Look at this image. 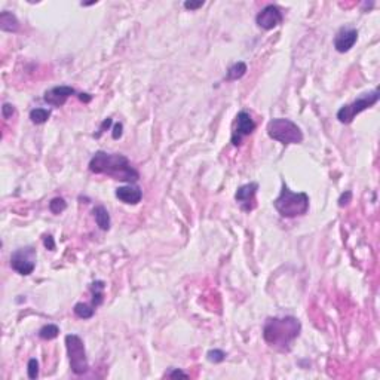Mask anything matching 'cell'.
<instances>
[{
	"label": "cell",
	"instance_id": "obj_22",
	"mask_svg": "<svg viewBox=\"0 0 380 380\" xmlns=\"http://www.w3.org/2000/svg\"><path fill=\"white\" fill-rule=\"evenodd\" d=\"M226 352L222 351V349H211V351H208V354H206V359L209 361V362H214V364H219V362H223L224 359H226Z\"/></svg>",
	"mask_w": 380,
	"mask_h": 380
},
{
	"label": "cell",
	"instance_id": "obj_31",
	"mask_svg": "<svg viewBox=\"0 0 380 380\" xmlns=\"http://www.w3.org/2000/svg\"><path fill=\"white\" fill-rule=\"evenodd\" d=\"M77 97H79V100L80 101H83V103H90L91 100H92V95H90V94H77Z\"/></svg>",
	"mask_w": 380,
	"mask_h": 380
},
{
	"label": "cell",
	"instance_id": "obj_26",
	"mask_svg": "<svg viewBox=\"0 0 380 380\" xmlns=\"http://www.w3.org/2000/svg\"><path fill=\"white\" fill-rule=\"evenodd\" d=\"M205 5V2H184V8L186 9H189V11H196V9H199Z\"/></svg>",
	"mask_w": 380,
	"mask_h": 380
},
{
	"label": "cell",
	"instance_id": "obj_27",
	"mask_svg": "<svg viewBox=\"0 0 380 380\" xmlns=\"http://www.w3.org/2000/svg\"><path fill=\"white\" fill-rule=\"evenodd\" d=\"M110 125H112V119H110V117L104 119V120H103V123L100 125V128H98V133L95 134V137L98 138V137L103 134V133H104L106 130H109V128H110Z\"/></svg>",
	"mask_w": 380,
	"mask_h": 380
},
{
	"label": "cell",
	"instance_id": "obj_5",
	"mask_svg": "<svg viewBox=\"0 0 380 380\" xmlns=\"http://www.w3.org/2000/svg\"><path fill=\"white\" fill-rule=\"evenodd\" d=\"M64 342H66V348H67L71 371L77 376L85 374L90 370V362L87 358V349H85L83 340L77 334H67Z\"/></svg>",
	"mask_w": 380,
	"mask_h": 380
},
{
	"label": "cell",
	"instance_id": "obj_29",
	"mask_svg": "<svg viewBox=\"0 0 380 380\" xmlns=\"http://www.w3.org/2000/svg\"><path fill=\"white\" fill-rule=\"evenodd\" d=\"M44 245L49 249V251H54L55 249V241H54V236L52 235H46L44 238Z\"/></svg>",
	"mask_w": 380,
	"mask_h": 380
},
{
	"label": "cell",
	"instance_id": "obj_28",
	"mask_svg": "<svg viewBox=\"0 0 380 380\" xmlns=\"http://www.w3.org/2000/svg\"><path fill=\"white\" fill-rule=\"evenodd\" d=\"M166 377H189V374L187 373H184V371H181L179 368H173L171 371H168L166 374H165Z\"/></svg>",
	"mask_w": 380,
	"mask_h": 380
},
{
	"label": "cell",
	"instance_id": "obj_9",
	"mask_svg": "<svg viewBox=\"0 0 380 380\" xmlns=\"http://www.w3.org/2000/svg\"><path fill=\"white\" fill-rule=\"evenodd\" d=\"M284 17L281 9L276 5H268L265 6L256 17V23L260 28L263 30H273L275 27H278L279 24L282 23Z\"/></svg>",
	"mask_w": 380,
	"mask_h": 380
},
{
	"label": "cell",
	"instance_id": "obj_3",
	"mask_svg": "<svg viewBox=\"0 0 380 380\" xmlns=\"http://www.w3.org/2000/svg\"><path fill=\"white\" fill-rule=\"evenodd\" d=\"M309 196L305 192H292L290 187L284 183L279 196L273 201V206L281 217L295 219L305 216L309 211Z\"/></svg>",
	"mask_w": 380,
	"mask_h": 380
},
{
	"label": "cell",
	"instance_id": "obj_18",
	"mask_svg": "<svg viewBox=\"0 0 380 380\" xmlns=\"http://www.w3.org/2000/svg\"><path fill=\"white\" fill-rule=\"evenodd\" d=\"M73 312L80 319H90L95 313V308L92 305H87V303H76L73 308Z\"/></svg>",
	"mask_w": 380,
	"mask_h": 380
},
{
	"label": "cell",
	"instance_id": "obj_12",
	"mask_svg": "<svg viewBox=\"0 0 380 380\" xmlns=\"http://www.w3.org/2000/svg\"><path fill=\"white\" fill-rule=\"evenodd\" d=\"M358 40V30L351 27H343L337 31L334 37V48L337 52L345 54L351 51Z\"/></svg>",
	"mask_w": 380,
	"mask_h": 380
},
{
	"label": "cell",
	"instance_id": "obj_23",
	"mask_svg": "<svg viewBox=\"0 0 380 380\" xmlns=\"http://www.w3.org/2000/svg\"><path fill=\"white\" fill-rule=\"evenodd\" d=\"M27 374L30 379H37L39 376V361L36 358H31L27 364Z\"/></svg>",
	"mask_w": 380,
	"mask_h": 380
},
{
	"label": "cell",
	"instance_id": "obj_4",
	"mask_svg": "<svg viewBox=\"0 0 380 380\" xmlns=\"http://www.w3.org/2000/svg\"><path fill=\"white\" fill-rule=\"evenodd\" d=\"M268 135L282 144H300L305 138L300 126L294 123L291 119L276 117L268 123Z\"/></svg>",
	"mask_w": 380,
	"mask_h": 380
},
{
	"label": "cell",
	"instance_id": "obj_16",
	"mask_svg": "<svg viewBox=\"0 0 380 380\" xmlns=\"http://www.w3.org/2000/svg\"><path fill=\"white\" fill-rule=\"evenodd\" d=\"M94 217H95V223L101 230L110 229V214L103 205H98L94 208Z\"/></svg>",
	"mask_w": 380,
	"mask_h": 380
},
{
	"label": "cell",
	"instance_id": "obj_7",
	"mask_svg": "<svg viewBox=\"0 0 380 380\" xmlns=\"http://www.w3.org/2000/svg\"><path fill=\"white\" fill-rule=\"evenodd\" d=\"M36 257L37 252L33 246L18 248L11 256V268L23 276H28L36 269Z\"/></svg>",
	"mask_w": 380,
	"mask_h": 380
},
{
	"label": "cell",
	"instance_id": "obj_6",
	"mask_svg": "<svg viewBox=\"0 0 380 380\" xmlns=\"http://www.w3.org/2000/svg\"><path fill=\"white\" fill-rule=\"evenodd\" d=\"M379 90L361 94L354 103L346 104V106H343V107L339 109V112H337V119H339V122H340V123H345V125L351 123L359 113H362L364 110L373 107V106L379 101Z\"/></svg>",
	"mask_w": 380,
	"mask_h": 380
},
{
	"label": "cell",
	"instance_id": "obj_1",
	"mask_svg": "<svg viewBox=\"0 0 380 380\" xmlns=\"http://www.w3.org/2000/svg\"><path fill=\"white\" fill-rule=\"evenodd\" d=\"M90 171L92 174H106L114 180L134 184L140 180V174L131 165L130 159L122 153H107L103 150L95 152L91 157Z\"/></svg>",
	"mask_w": 380,
	"mask_h": 380
},
{
	"label": "cell",
	"instance_id": "obj_25",
	"mask_svg": "<svg viewBox=\"0 0 380 380\" xmlns=\"http://www.w3.org/2000/svg\"><path fill=\"white\" fill-rule=\"evenodd\" d=\"M14 113H15V107H14L12 104H9V103H5V104H3V107H2V114H3L5 119H9Z\"/></svg>",
	"mask_w": 380,
	"mask_h": 380
},
{
	"label": "cell",
	"instance_id": "obj_8",
	"mask_svg": "<svg viewBox=\"0 0 380 380\" xmlns=\"http://www.w3.org/2000/svg\"><path fill=\"white\" fill-rule=\"evenodd\" d=\"M256 130V122L252 120L251 114L248 112H239L236 114V122H235V128L232 133V144L235 147L242 144V138L246 135L252 134V131Z\"/></svg>",
	"mask_w": 380,
	"mask_h": 380
},
{
	"label": "cell",
	"instance_id": "obj_15",
	"mask_svg": "<svg viewBox=\"0 0 380 380\" xmlns=\"http://www.w3.org/2000/svg\"><path fill=\"white\" fill-rule=\"evenodd\" d=\"M104 290H106V284L104 281H94L91 284V291H92V306L97 309L104 303Z\"/></svg>",
	"mask_w": 380,
	"mask_h": 380
},
{
	"label": "cell",
	"instance_id": "obj_2",
	"mask_svg": "<svg viewBox=\"0 0 380 380\" xmlns=\"http://www.w3.org/2000/svg\"><path fill=\"white\" fill-rule=\"evenodd\" d=\"M302 324L294 316H270L263 325V339L269 346L288 352L292 342L300 335Z\"/></svg>",
	"mask_w": 380,
	"mask_h": 380
},
{
	"label": "cell",
	"instance_id": "obj_21",
	"mask_svg": "<svg viewBox=\"0 0 380 380\" xmlns=\"http://www.w3.org/2000/svg\"><path fill=\"white\" fill-rule=\"evenodd\" d=\"M66 208H67V203H66V201L63 198H54L52 201L49 202V209H51L52 214L58 216L63 211H66Z\"/></svg>",
	"mask_w": 380,
	"mask_h": 380
},
{
	"label": "cell",
	"instance_id": "obj_10",
	"mask_svg": "<svg viewBox=\"0 0 380 380\" xmlns=\"http://www.w3.org/2000/svg\"><path fill=\"white\" fill-rule=\"evenodd\" d=\"M259 190L257 183H246L238 187L235 193V201L239 203L241 209L245 213H251L256 208V195Z\"/></svg>",
	"mask_w": 380,
	"mask_h": 380
},
{
	"label": "cell",
	"instance_id": "obj_14",
	"mask_svg": "<svg viewBox=\"0 0 380 380\" xmlns=\"http://www.w3.org/2000/svg\"><path fill=\"white\" fill-rule=\"evenodd\" d=\"M0 30L8 33H17L20 30V21L15 14L9 11H3L0 14Z\"/></svg>",
	"mask_w": 380,
	"mask_h": 380
},
{
	"label": "cell",
	"instance_id": "obj_17",
	"mask_svg": "<svg viewBox=\"0 0 380 380\" xmlns=\"http://www.w3.org/2000/svg\"><path fill=\"white\" fill-rule=\"evenodd\" d=\"M246 64L244 61H238L235 64H232L229 70H227V74H226V80L227 82H233V80H238L241 77H244L246 73Z\"/></svg>",
	"mask_w": 380,
	"mask_h": 380
},
{
	"label": "cell",
	"instance_id": "obj_19",
	"mask_svg": "<svg viewBox=\"0 0 380 380\" xmlns=\"http://www.w3.org/2000/svg\"><path fill=\"white\" fill-rule=\"evenodd\" d=\"M51 110L48 109H44V107H39V109H33L30 112V119L34 125H42L48 122V119L51 117Z\"/></svg>",
	"mask_w": 380,
	"mask_h": 380
},
{
	"label": "cell",
	"instance_id": "obj_20",
	"mask_svg": "<svg viewBox=\"0 0 380 380\" xmlns=\"http://www.w3.org/2000/svg\"><path fill=\"white\" fill-rule=\"evenodd\" d=\"M60 334V328L55 324H46L39 330V337L42 340H54Z\"/></svg>",
	"mask_w": 380,
	"mask_h": 380
},
{
	"label": "cell",
	"instance_id": "obj_24",
	"mask_svg": "<svg viewBox=\"0 0 380 380\" xmlns=\"http://www.w3.org/2000/svg\"><path fill=\"white\" fill-rule=\"evenodd\" d=\"M351 201H352V192H351V190H346V192L342 193V196L339 198V206H346Z\"/></svg>",
	"mask_w": 380,
	"mask_h": 380
},
{
	"label": "cell",
	"instance_id": "obj_30",
	"mask_svg": "<svg viewBox=\"0 0 380 380\" xmlns=\"http://www.w3.org/2000/svg\"><path fill=\"white\" fill-rule=\"evenodd\" d=\"M122 130H123V125H122V123H116V125H114L113 133H112V137L114 138V140H117V138H120V137H122Z\"/></svg>",
	"mask_w": 380,
	"mask_h": 380
},
{
	"label": "cell",
	"instance_id": "obj_11",
	"mask_svg": "<svg viewBox=\"0 0 380 380\" xmlns=\"http://www.w3.org/2000/svg\"><path fill=\"white\" fill-rule=\"evenodd\" d=\"M71 95H76V90L68 85H61L46 91L44 100L52 107H63Z\"/></svg>",
	"mask_w": 380,
	"mask_h": 380
},
{
	"label": "cell",
	"instance_id": "obj_13",
	"mask_svg": "<svg viewBox=\"0 0 380 380\" xmlns=\"http://www.w3.org/2000/svg\"><path fill=\"white\" fill-rule=\"evenodd\" d=\"M116 198L126 205H137L143 198V190L135 184L122 186L116 189Z\"/></svg>",
	"mask_w": 380,
	"mask_h": 380
}]
</instances>
